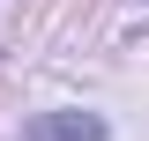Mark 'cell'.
<instances>
[{"label":"cell","mask_w":149,"mask_h":141,"mask_svg":"<svg viewBox=\"0 0 149 141\" xmlns=\"http://www.w3.org/2000/svg\"><path fill=\"white\" fill-rule=\"evenodd\" d=\"M30 141H104V119H90V111H45V119H30Z\"/></svg>","instance_id":"1"}]
</instances>
